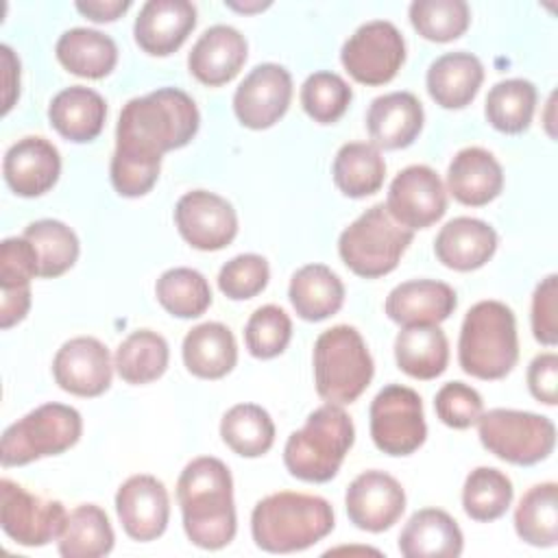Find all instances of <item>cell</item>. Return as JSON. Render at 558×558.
I'll list each match as a JSON object with an SVG mask.
<instances>
[{"instance_id":"e0dca14e","label":"cell","mask_w":558,"mask_h":558,"mask_svg":"<svg viewBox=\"0 0 558 558\" xmlns=\"http://www.w3.org/2000/svg\"><path fill=\"white\" fill-rule=\"evenodd\" d=\"M116 512L124 532L135 541L159 538L170 519V499L161 480L131 475L116 493Z\"/></svg>"},{"instance_id":"681fc988","label":"cell","mask_w":558,"mask_h":558,"mask_svg":"<svg viewBox=\"0 0 558 558\" xmlns=\"http://www.w3.org/2000/svg\"><path fill=\"white\" fill-rule=\"evenodd\" d=\"M527 386L534 399L545 405H556L558 401V355L541 353L527 366Z\"/></svg>"},{"instance_id":"30bf717a","label":"cell","mask_w":558,"mask_h":558,"mask_svg":"<svg viewBox=\"0 0 558 558\" xmlns=\"http://www.w3.org/2000/svg\"><path fill=\"white\" fill-rule=\"evenodd\" d=\"M371 438L388 456L414 453L427 436L423 401L416 390L388 384L371 401Z\"/></svg>"},{"instance_id":"f1b7e54d","label":"cell","mask_w":558,"mask_h":558,"mask_svg":"<svg viewBox=\"0 0 558 558\" xmlns=\"http://www.w3.org/2000/svg\"><path fill=\"white\" fill-rule=\"evenodd\" d=\"M185 368L201 379H220L238 362V344L222 323H201L183 338Z\"/></svg>"},{"instance_id":"4316f807","label":"cell","mask_w":558,"mask_h":558,"mask_svg":"<svg viewBox=\"0 0 558 558\" xmlns=\"http://www.w3.org/2000/svg\"><path fill=\"white\" fill-rule=\"evenodd\" d=\"M484 81L482 61L464 50L440 54L432 61L425 83L436 105L445 109H462L471 105Z\"/></svg>"},{"instance_id":"4dcf8cb0","label":"cell","mask_w":558,"mask_h":558,"mask_svg":"<svg viewBox=\"0 0 558 558\" xmlns=\"http://www.w3.org/2000/svg\"><path fill=\"white\" fill-rule=\"evenodd\" d=\"M395 360L414 379H436L449 362V342L438 325L403 327L395 338Z\"/></svg>"},{"instance_id":"f5cc1de1","label":"cell","mask_w":558,"mask_h":558,"mask_svg":"<svg viewBox=\"0 0 558 558\" xmlns=\"http://www.w3.org/2000/svg\"><path fill=\"white\" fill-rule=\"evenodd\" d=\"M0 52H2V68H4V107H2V113H9V109L15 102V96L20 94V61L15 59V54L9 46H0Z\"/></svg>"},{"instance_id":"ba28073f","label":"cell","mask_w":558,"mask_h":558,"mask_svg":"<svg viewBox=\"0 0 558 558\" xmlns=\"http://www.w3.org/2000/svg\"><path fill=\"white\" fill-rule=\"evenodd\" d=\"M83 432L81 414L65 403H44L11 423L0 442L2 466H24L74 447Z\"/></svg>"},{"instance_id":"52a82bcc","label":"cell","mask_w":558,"mask_h":558,"mask_svg":"<svg viewBox=\"0 0 558 558\" xmlns=\"http://www.w3.org/2000/svg\"><path fill=\"white\" fill-rule=\"evenodd\" d=\"M414 231L399 225L384 203L368 207L338 238L344 266L364 279L392 272L410 246Z\"/></svg>"},{"instance_id":"603a6c76","label":"cell","mask_w":558,"mask_h":558,"mask_svg":"<svg viewBox=\"0 0 558 558\" xmlns=\"http://www.w3.org/2000/svg\"><path fill=\"white\" fill-rule=\"evenodd\" d=\"M423 105L410 92L377 96L366 111V129L377 148H405L423 129Z\"/></svg>"},{"instance_id":"8992f818","label":"cell","mask_w":558,"mask_h":558,"mask_svg":"<svg viewBox=\"0 0 558 558\" xmlns=\"http://www.w3.org/2000/svg\"><path fill=\"white\" fill-rule=\"evenodd\" d=\"M373 373V357L355 327L336 325L316 338L314 384L327 403H353L371 384Z\"/></svg>"},{"instance_id":"9c48e42d","label":"cell","mask_w":558,"mask_h":558,"mask_svg":"<svg viewBox=\"0 0 558 558\" xmlns=\"http://www.w3.org/2000/svg\"><path fill=\"white\" fill-rule=\"evenodd\" d=\"M477 436L493 456L519 466L549 458L556 447V425L551 418L508 408L482 412Z\"/></svg>"},{"instance_id":"f907efd6","label":"cell","mask_w":558,"mask_h":558,"mask_svg":"<svg viewBox=\"0 0 558 558\" xmlns=\"http://www.w3.org/2000/svg\"><path fill=\"white\" fill-rule=\"evenodd\" d=\"M31 307V286L26 288H2L0 299V327L9 329L20 323Z\"/></svg>"},{"instance_id":"8fae6325","label":"cell","mask_w":558,"mask_h":558,"mask_svg":"<svg viewBox=\"0 0 558 558\" xmlns=\"http://www.w3.org/2000/svg\"><path fill=\"white\" fill-rule=\"evenodd\" d=\"M340 61L357 83L384 85L397 76L405 61L403 35L392 22H366L344 41Z\"/></svg>"},{"instance_id":"f546056e","label":"cell","mask_w":558,"mask_h":558,"mask_svg":"<svg viewBox=\"0 0 558 558\" xmlns=\"http://www.w3.org/2000/svg\"><path fill=\"white\" fill-rule=\"evenodd\" d=\"M288 296L303 320L318 323L342 307L344 286L329 266L307 264L292 275Z\"/></svg>"},{"instance_id":"44dd1931","label":"cell","mask_w":558,"mask_h":558,"mask_svg":"<svg viewBox=\"0 0 558 558\" xmlns=\"http://www.w3.org/2000/svg\"><path fill=\"white\" fill-rule=\"evenodd\" d=\"M246 39L244 35L227 24H216L207 28L187 54L190 74L203 85L218 87L238 76L246 61Z\"/></svg>"},{"instance_id":"cb8c5ba5","label":"cell","mask_w":558,"mask_h":558,"mask_svg":"<svg viewBox=\"0 0 558 558\" xmlns=\"http://www.w3.org/2000/svg\"><path fill=\"white\" fill-rule=\"evenodd\" d=\"M447 187L458 203L482 207L501 194L504 170L486 148L466 146L456 153L447 168Z\"/></svg>"},{"instance_id":"5bb4252c","label":"cell","mask_w":558,"mask_h":558,"mask_svg":"<svg viewBox=\"0 0 558 558\" xmlns=\"http://www.w3.org/2000/svg\"><path fill=\"white\" fill-rule=\"evenodd\" d=\"M174 222L181 238L198 251H220L238 233L233 205L207 190L185 192L174 207Z\"/></svg>"},{"instance_id":"f35d334b","label":"cell","mask_w":558,"mask_h":558,"mask_svg":"<svg viewBox=\"0 0 558 558\" xmlns=\"http://www.w3.org/2000/svg\"><path fill=\"white\" fill-rule=\"evenodd\" d=\"M24 238L33 244L39 257V277L54 279L70 270L78 257V238L61 220L44 218L24 229Z\"/></svg>"},{"instance_id":"d590c367","label":"cell","mask_w":558,"mask_h":558,"mask_svg":"<svg viewBox=\"0 0 558 558\" xmlns=\"http://www.w3.org/2000/svg\"><path fill=\"white\" fill-rule=\"evenodd\" d=\"M514 530L534 547H554L558 541V486L543 482L532 486L514 510Z\"/></svg>"},{"instance_id":"8d00e7d4","label":"cell","mask_w":558,"mask_h":558,"mask_svg":"<svg viewBox=\"0 0 558 558\" xmlns=\"http://www.w3.org/2000/svg\"><path fill=\"white\" fill-rule=\"evenodd\" d=\"M225 445L244 458L264 456L275 442V423L257 403H238L229 408L220 421Z\"/></svg>"},{"instance_id":"3957f363","label":"cell","mask_w":558,"mask_h":558,"mask_svg":"<svg viewBox=\"0 0 558 558\" xmlns=\"http://www.w3.org/2000/svg\"><path fill=\"white\" fill-rule=\"evenodd\" d=\"M333 530V508L307 493L281 490L259 499L251 512V534L270 554L303 551Z\"/></svg>"},{"instance_id":"7c38bea8","label":"cell","mask_w":558,"mask_h":558,"mask_svg":"<svg viewBox=\"0 0 558 558\" xmlns=\"http://www.w3.org/2000/svg\"><path fill=\"white\" fill-rule=\"evenodd\" d=\"M65 519L68 512L61 501L33 495L7 477L0 482V523L17 545H48L59 538Z\"/></svg>"},{"instance_id":"9a60e30c","label":"cell","mask_w":558,"mask_h":558,"mask_svg":"<svg viewBox=\"0 0 558 558\" xmlns=\"http://www.w3.org/2000/svg\"><path fill=\"white\" fill-rule=\"evenodd\" d=\"M292 100V76L279 63L255 65L233 94V111L246 129H268L283 118Z\"/></svg>"},{"instance_id":"db71d44e","label":"cell","mask_w":558,"mask_h":558,"mask_svg":"<svg viewBox=\"0 0 558 558\" xmlns=\"http://www.w3.org/2000/svg\"><path fill=\"white\" fill-rule=\"evenodd\" d=\"M227 7L235 9V11H244V13H251V11H262L266 7H270V2H253V4H240V2H225Z\"/></svg>"},{"instance_id":"5b68a950","label":"cell","mask_w":558,"mask_h":558,"mask_svg":"<svg viewBox=\"0 0 558 558\" xmlns=\"http://www.w3.org/2000/svg\"><path fill=\"white\" fill-rule=\"evenodd\" d=\"M355 427L351 416L336 403L316 408L283 447V464L296 480L323 484L336 477L344 456L353 447Z\"/></svg>"},{"instance_id":"ab89813d","label":"cell","mask_w":558,"mask_h":558,"mask_svg":"<svg viewBox=\"0 0 558 558\" xmlns=\"http://www.w3.org/2000/svg\"><path fill=\"white\" fill-rule=\"evenodd\" d=\"M512 482L495 466L473 469L462 486V508L473 521H495L512 504Z\"/></svg>"},{"instance_id":"60d3db41","label":"cell","mask_w":558,"mask_h":558,"mask_svg":"<svg viewBox=\"0 0 558 558\" xmlns=\"http://www.w3.org/2000/svg\"><path fill=\"white\" fill-rule=\"evenodd\" d=\"M157 301L166 312L179 318H196L211 305V288L194 268H170L155 283Z\"/></svg>"},{"instance_id":"7dc6e473","label":"cell","mask_w":558,"mask_h":558,"mask_svg":"<svg viewBox=\"0 0 558 558\" xmlns=\"http://www.w3.org/2000/svg\"><path fill=\"white\" fill-rule=\"evenodd\" d=\"M39 277V257L33 244L22 238H7L0 244V288H26Z\"/></svg>"},{"instance_id":"6da1fadb","label":"cell","mask_w":558,"mask_h":558,"mask_svg":"<svg viewBox=\"0 0 558 558\" xmlns=\"http://www.w3.org/2000/svg\"><path fill=\"white\" fill-rule=\"evenodd\" d=\"M198 109L192 96L177 87H159L131 98L118 118L111 183L120 196L137 198L159 179L161 157L183 148L198 131Z\"/></svg>"},{"instance_id":"277c9868","label":"cell","mask_w":558,"mask_h":558,"mask_svg":"<svg viewBox=\"0 0 558 558\" xmlns=\"http://www.w3.org/2000/svg\"><path fill=\"white\" fill-rule=\"evenodd\" d=\"M519 360L514 312L501 301L475 303L460 329L458 362L477 379H501Z\"/></svg>"},{"instance_id":"83f0119b","label":"cell","mask_w":558,"mask_h":558,"mask_svg":"<svg viewBox=\"0 0 558 558\" xmlns=\"http://www.w3.org/2000/svg\"><path fill=\"white\" fill-rule=\"evenodd\" d=\"M462 530L438 508L414 512L399 534V551L405 558H456L462 554Z\"/></svg>"},{"instance_id":"e575fe53","label":"cell","mask_w":558,"mask_h":558,"mask_svg":"<svg viewBox=\"0 0 558 558\" xmlns=\"http://www.w3.org/2000/svg\"><path fill=\"white\" fill-rule=\"evenodd\" d=\"M170 360V349L163 336L150 329L129 333L116 349L113 366L126 384H150L159 379Z\"/></svg>"},{"instance_id":"836d02e7","label":"cell","mask_w":558,"mask_h":558,"mask_svg":"<svg viewBox=\"0 0 558 558\" xmlns=\"http://www.w3.org/2000/svg\"><path fill=\"white\" fill-rule=\"evenodd\" d=\"M59 554L65 558H100L113 549V527L102 508L81 504L68 512L59 534Z\"/></svg>"},{"instance_id":"d6986e66","label":"cell","mask_w":558,"mask_h":558,"mask_svg":"<svg viewBox=\"0 0 558 558\" xmlns=\"http://www.w3.org/2000/svg\"><path fill=\"white\" fill-rule=\"evenodd\" d=\"M2 172L7 185L17 196H41L61 174V155L46 137L26 135L4 153Z\"/></svg>"},{"instance_id":"f6af8a7d","label":"cell","mask_w":558,"mask_h":558,"mask_svg":"<svg viewBox=\"0 0 558 558\" xmlns=\"http://www.w3.org/2000/svg\"><path fill=\"white\" fill-rule=\"evenodd\" d=\"M270 279V268L266 257L257 253H242L229 259L218 272V288L225 296L233 301L253 299L259 294Z\"/></svg>"},{"instance_id":"7bdbcfd3","label":"cell","mask_w":558,"mask_h":558,"mask_svg":"<svg viewBox=\"0 0 558 558\" xmlns=\"http://www.w3.org/2000/svg\"><path fill=\"white\" fill-rule=\"evenodd\" d=\"M353 92L336 72H314L301 85V105L305 113L320 124L338 122L349 109Z\"/></svg>"},{"instance_id":"c3c4849f","label":"cell","mask_w":558,"mask_h":558,"mask_svg":"<svg viewBox=\"0 0 558 558\" xmlns=\"http://www.w3.org/2000/svg\"><path fill=\"white\" fill-rule=\"evenodd\" d=\"M558 277L547 275L532 294V333L545 344L558 342Z\"/></svg>"},{"instance_id":"816d5d0a","label":"cell","mask_w":558,"mask_h":558,"mask_svg":"<svg viewBox=\"0 0 558 558\" xmlns=\"http://www.w3.org/2000/svg\"><path fill=\"white\" fill-rule=\"evenodd\" d=\"M78 13L94 22H113L122 13L131 9V0H87V2H76L74 4Z\"/></svg>"},{"instance_id":"ffe728a7","label":"cell","mask_w":558,"mask_h":558,"mask_svg":"<svg viewBox=\"0 0 558 558\" xmlns=\"http://www.w3.org/2000/svg\"><path fill=\"white\" fill-rule=\"evenodd\" d=\"M196 26V7L187 0H148L142 4L133 35L137 46L155 57L172 54Z\"/></svg>"},{"instance_id":"b9f144b4","label":"cell","mask_w":558,"mask_h":558,"mask_svg":"<svg viewBox=\"0 0 558 558\" xmlns=\"http://www.w3.org/2000/svg\"><path fill=\"white\" fill-rule=\"evenodd\" d=\"M414 31L429 41H453L469 28L471 11L464 0H416L410 4Z\"/></svg>"},{"instance_id":"4fadbf2b","label":"cell","mask_w":558,"mask_h":558,"mask_svg":"<svg viewBox=\"0 0 558 558\" xmlns=\"http://www.w3.org/2000/svg\"><path fill=\"white\" fill-rule=\"evenodd\" d=\"M386 209L408 229H427L447 211V190L429 166L403 168L388 187Z\"/></svg>"},{"instance_id":"ac0fdd59","label":"cell","mask_w":558,"mask_h":558,"mask_svg":"<svg viewBox=\"0 0 558 558\" xmlns=\"http://www.w3.org/2000/svg\"><path fill=\"white\" fill-rule=\"evenodd\" d=\"M111 355L107 347L78 336L61 344L52 360V375L59 388L76 397H98L111 386Z\"/></svg>"},{"instance_id":"bcb514c9","label":"cell","mask_w":558,"mask_h":558,"mask_svg":"<svg viewBox=\"0 0 558 558\" xmlns=\"http://www.w3.org/2000/svg\"><path fill=\"white\" fill-rule=\"evenodd\" d=\"M438 418L453 429H466L477 423L484 412V401L475 388L464 381L445 384L434 397Z\"/></svg>"},{"instance_id":"2e32d148","label":"cell","mask_w":558,"mask_h":558,"mask_svg":"<svg viewBox=\"0 0 558 558\" xmlns=\"http://www.w3.org/2000/svg\"><path fill=\"white\" fill-rule=\"evenodd\" d=\"M344 508L349 521L366 532L392 527L405 510L403 486L384 471H364L347 488Z\"/></svg>"},{"instance_id":"d6a6232c","label":"cell","mask_w":558,"mask_h":558,"mask_svg":"<svg viewBox=\"0 0 558 558\" xmlns=\"http://www.w3.org/2000/svg\"><path fill=\"white\" fill-rule=\"evenodd\" d=\"M333 183L351 198L375 194L386 177V161L375 144L349 142L333 157Z\"/></svg>"},{"instance_id":"7a4b0ae2","label":"cell","mask_w":558,"mask_h":558,"mask_svg":"<svg viewBox=\"0 0 558 558\" xmlns=\"http://www.w3.org/2000/svg\"><path fill=\"white\" fill-rule=\"evenodd\" d=\"M177 499L187 538L201 549H222L235 536L233 480L229 466L211 456L185 464L177 482Z\"/></svg>"},{"instance_id":"1f68e13d","label":"cell","mask_w":558,"mask_h":558,"mask_svg":"<svg viewBox=\"0 0 558 558\" xmlns=\"http://www.w3.org/2000/svg\"><path fill=\"white\" fill-rule=\"evenodd\" d=\"M59 63L83 78H105L118 63L116 41L94 28H70L54 46Z\"/></svg>"},{"instance_id":"484cf974","label":"cell","mask_w":558,"mask_h":558,"mask_svg":"<svg viewBox=\"0 0 558 558\" xmlns=\"http://www.w3.org/2000/svg\"><path fill=\"white\" fill-rule=\"evenodd\" d=\"M107 118L105 98L83 85L61 89L48 105V120L52 129L76 144L92 142L100 135Z\"/></svg>"},{"instance_id":"74e56055","label":"cell","mask_w":558,"mask_h":558,"mask_svg":"<svg viewBox=\"0 0 558 558\" xmlns=\"http://www.w3.org/2000/svg\"><path fill=\"white\" fill-rule=\"evenodd\" d=\"M536 87L525 78H506L490 87L484 105L486 120L501 133H523L534 116Z\"/></svg>"},{"instance_id":"7402d4cb","label":"cell","mask_w":558,"mask_h":558,"mask_svg":"<svg viewBox=\"0 0 558 558\" xmlns=\"http://www.w3.org/2000/svg\"><path fill=\"white\" fill-rule=\"evenodd\" d=\"M456 305V290L436 279L403 281L386 296V314L401 327L440 325L453 314Z\"/></svg>"},{"instance_id":"ee69618b","label":"cell","mask_w":558,"mask_h":558,"mask_svg":"<svg viewBox=\"0 0 558 558\" xmlns=\"http://www.w3.org/2000/svg\"><path fill=\"white\" fill-rule=\"evenodd\" d=\"M290 338L292 320L279 305L257 307L244 327L246 349L259 360H270L283 353Z\"/></svg>"},{"instance_id":"d4e9b609","label":"cell","mask_w":558,"mask_h":558,"mask_svg":"<svg viewBox=\"0 0 558 558\" xmlns=\"http://www.w3.org/2000/svg\"><path fill=\"white\" fill-rule=\"evenodd\" d=\"M497 251V231L471 216L449 220L434 240V253L438 262L453 270L482 268Z\"/></svg>"}]
</instances>
